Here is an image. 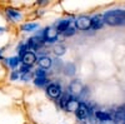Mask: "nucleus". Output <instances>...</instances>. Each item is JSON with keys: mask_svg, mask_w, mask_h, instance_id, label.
I'll use <instances>...</instances> for the list:
<instances>
[{"mask_svg": "<svg viewBox=\"0 0 125 124\" xmlns=\"http://www.w3.org/2000/svg\"><path fill=\"white\" fill-rule=\"evenodd\" d=\"M104 24L111 26L124 25L125 24V10H111L103 15Z\"/></svg>", "mask_w": 125, "mask_h": 124, "instance_id": "1", "label": "nucleus"}, {"mask_svg": "<svg viewBox=\"0 0 125 124\" xmlns=\"http://www.w3.org/2000/svg\"><path fill=\"white\" fill-rule=\"evenodd\" d=\"M46 94L51 99H59L62 95L60 84H58V83H51V84H49L46 88Z\"/></svg>", "mask_w": 125, "mask_h": 124, "instance_id": "2", "label": "nucleus"}, {"mask_svg": "<svg viewBox=\"0 0 125 124\" xmlns=\"http://www.w3.org/2000/svg\"><path fill=\"white\" fill-rule=\"evenodd\" d=\"M43 39L46 43H54L58 40V30L54 26H48L43 32Z\"/></svg>", "mask_w": 125, "mask_h": 124, "instance_id": "3", "label": "nucleus"}, {"mask_svg": "<svg viewBox=\"0 0 125 124\" xmlns=\"http://www.w3.org/2000/svg\"><path fill=\"white\" fill-rule=\"evenodd\" d=\"M75 28L79 30H88L91 28V18L81 15L75 20Z\"/></svg>", "mask_w": 125, "mask_h": 124, "instance_id": "4", "label": "nucleus"}, {"mask_svg": "<svg viewBox=\"0 0 125 124\" xmlns=\"http://www.w3.org/2000/svg\"><path fill=\"white\" fill-rule=\"evenodd\" d=\"M69 91L71 93V94L74 95H80L83 91H84V85H83V83L80 80H73L70 81L69 84Z\"/></svg>", "mask_w": 125, "mask_h": 124, "instance_id": "5", "label": "nucleus"}, {"mask_svg": "<svg viewBox=\"0 0 125 124\" xmlns=\"http://www.w3.org/2000/svg\"><path fill=\"white\" fill-rule=\"evenodd\" d=\"M20 60H21L23 65L25 67H33L35 63H36V55L35 53H31V51H28V53H25L21 58H20Z\"/></svg>", "mask_w": 125, "mask_h": 124, "instance_id": "6", "label": "nucleus"}, {"mask_svg": "<svg viewBox=\"0 0 125 124\" xmlns=\"http://www.w3.org/2000/svg\"><path fill=\"white\" fill-rule=\"evenodd\" d=\"M114 124H125V105H121L114 113Z\"/></svg>", "mask_w": 125, "mask_h": 124, "instance_id": "7", "label": "nucleus"}, {"mask_svg": "<svg viewBox=\"0 0 125 124\" xmlns=\"http://www.w3.org/2000/svg\"><path fill=\"white\" fill-rule=\"evenodd\" d=\"M38 65L40 67V69L43 70H48L53 67V59L48 55H43L38 59Z\"/></svg>", "mask_w": 125, "mask_h": 124, "instance_id": "8", "label": "nucleus"}, {"mask_svg": "<svg viewBox=\"0 0 125 124\" xmlns=\"http://www.w3.org/2000/svg\"><path fill=\"white\" fill-rule=\"evenodd\" d=\"M88 115H89V105L86 104V103L81 101L80 104H79L78 110H76V117L80 120H83V119H86Z\"/></svg>", "mask_w": 125, "mask_h": 124, "instance_id": "9", "label": "nucleus"}, {"mask_svg": "<svg viewBox=\"0 0 125 124\" xmlns=\"http://www.w3.org/2000/svg\"><path fill=\"white\" fill-rule=\"evenodd\" d=\"M26 43H28L29 48H31V49H39L44 45L45 41H44L43 36H33V38H30Z\"/></svg>", "mask_w": 125, "mask_h": 124, "instance_id": "10", "label": "nucleus"}, {"mask_svg": "<svg viewBox=\"0 0 125 124\" xmlns=\"http://www.w3.org/2000/svg\"><path fill=\"white\" fill-rule=\"evenodd\" d=\"M79 104H80V101H78L75 98H70L66 107H65V110L69 112V113H76V110L79 108Z\"/></svg>", "mask_w": 125, "mask_h": 124, "instance_id": "11", "label": "nucleus"}, {"mask_svg": "<svg viewBox=\"0 0 125 124\" xmlns=\"http://www.w3.org/2000/svg\"><path fill=\"white\" fill-rule=\"evenodd\" d=\"M95 118L99 122H106V120H111V114L104 110H98L95 112Z\"/></svg>", "mask_w": 125, "mask_h": 124, "instance_id": "12", "label": "nucleus"}, {"mask_svg": "<svg viewBox=\"0 0 125 124\" xmlns=\"http://www.w3.org/2000/svg\"><path fill=\"white\" fill-rule=\"evenodd\" d=\"M62 70H64V74L68 75V77H73L75 74V71H76V67L74 63H66L64 65V68H62Z\"/></svg>", "mask_w": 125, "mask_h": 124, "instance_id": "13", "label": "nucleus"}, {"mask_svg": "<svg viewBox=\"0 0 125 124\" xmlns=\"http://www.w3.org/2000/svg\"><path fill=\"white\" fill-rule=\"evenodd\" d=\"M103 25H104L103 16L95 15L94 18H91V28H93V29H100Z\"/></svg>", "mask_w": 125, "mask_h": 124, "instance_id": "14", "label": "nucleus"}, {"mask_svg": "<svg viewBox=\"0 0 125 124\" xmlns=\"http://www.w3.org/2000/svg\"><path fill=\"white\" fill-rule=\"evenodd\" d=\"M70 24H71L70 20H61V22L58 24V26H56L58 34H59V33H64L68 28H70Z\"/></svg>", "mask_w": 125, "mask_h": 124, "instance_id": "15", "label": "nucleus"}, {"mask_svg": "<svg viewBox=\"0 0 125 124\" xmlns=\"http://www.w3.org/2000/svg\"><path fill=\"white\" fill-rule=\"evenodd\" d=\"M6 15L11 20H19L20 18H21L20 11L19 10H15V9H6Z\"/></svg>", "mask_w": 125, "mask_h": 124, "instance_id": "16", "label": "nucleus"}, {"mask_svg": "<svg viewBox=\"0 0 125 124\" xmlns=\"http://www.w3.org/2000/svg\"><path fill=\"white\" fill-rule=\"evenodd\" d=\"M5 61H6V64H8L9 67L15 68V67L19 65V63H20L21 60H20V56H13V58H8Z\"/></svg>", "mask_w": 125, "mask_h": 124, "instance_id": "17", "label": "nucleus"}, {"mask_svg": "<svg viewBox=\"0 0 125 124\" xmlns=\"http://www.w3.org/2000/svg\"><path fill=\"white\" fill-rule=\"evenodd\" d=\"M70 98H71V97L68 95V94H62V95L59 98V105H60L62 109H65V107H66V104H68V101H69Z\"/></svg>", "mask_w": 125, "mask_h": 124, "instance_id": "18", "label": "nucleus"}, {"mask_svg": "<svg viewBox=\"0 0 125 124\" xmlns=\"http://www.w3.org/2000/svg\"><path fill=\"white\" fill-rule=\"evenodd\" d=\"M65 51H66L65 46H64V45H61V44H58V45L54 46V53L56 54V56L64 55V54H65Z\"/></svg>", "mask_w": 125, "mask_h": 124, "instance_id": "19", "label": "nucleus"}, {"mask_svg": "<svg viewBox=\"0 0 125 124\" xmlns=\"http://www.w3.org/2000/svg\"><path fill=\"white\" fill-rule=\"evenodd\" d=\"M38 28V24L36 23H28V24H24L21 26V30L23 32H33Z\"/></svg>", "mask_w": 125, "mask_h": 124, "instance_id": "20", "label": "nucleus"}, {"mask_svg": "<svg viewBox=\"0 0 125 124\" xmlns=\"http://www.w3.org/2000/svg\"><path fill=\"white\" fill-rule=\"evenodd\" d=\"M28 50H29V45L28 43H24V44H20L19 45V49H18V53H19V56L21 58L25 53H28Z\"/></svg>", "mask_w": 125, "mask_h": 124, "instance_id": "21", "label": "nucleus"}, {"mask_svg": "<svg viewBox=\"0 0 125 124\" xmlns=\"http://www.w3.org/2000/svg\"><path fill=\"white\" fill-rule=\"evenodd\" d=\"M46 83H48L46 78H35V80H34V84L38 85V87H43V85L46 84Z\"/></svg>", "mask_w": 125, "mask_h": 124, "instance_id": "22", "label": "nucleus"}, {"mask_svg": "<svg viewBox=\"0 0 125 124\" xmlns=\"http://www.w3.org/2000/svg\"><path fill=\"white\" fill-rule=\"evenodd\" d=\"M75 30H76L75 28H71V26H70V28H68L65 32H64V35H65V36H73V35L75 34Z\"/></svg>", "mask_w": 125, "mask_h": 124, "instance_id": "23", "label": "nucleus"}, {"mask_svg": "<svg viewBox=\"0 0 125 124\" xmlns=\"http://www.w3.org/2000/svg\"><path fill=\"white\" fill-rule=\"evenodd\" d=\"M31 78H33V71H28V73H25V74L21 75V80H24V81H28Z\"/></svg>", "mask_w": 125, "mask_h": 124, "instance_id": "24", "label": "nucleus"}, {"mask_svg": "<svg viewBox=\"0 0 125 124\" xmlns=\"http://www.w3.org/2000/svg\"><path fill=\"white\" fill-rule=\"evenodd\" d=\"M35 75H36V78H46V71H44L43 69H38Z\"/></svg>", "mask_w": 125, "mask_h": 124, "instance_id": "25", "label": "nucleus"}, {"mask_svg": "<svg viewBox=\"0 0 125 124\" xmlns=\"http://www.w3.org/2000/svg\"><path fill=\"white\" fill-rule=\"evenodd\" d=\"M20 73H23V74H25V73H28V71H30V68L29 67H25V65H23L21 68H20Z\"/></svg>", "mask_w": 125, "mask_h": 124, "instance_id": "26", "label": "nucleus"}, {"mask_svg": "<svg viewBox=\"0 0 125 124\" xmlns=\"http://www.w3.org/2000/svg\"><path fill=\"white\" fill-rule=\"evenodd\" d=\"M10 79H11V80H16V79H19V71H13V73H11V77H10Z\"/></svg>", "mask_w": 125, "mask_h": 124, "instance_id": "27", "label": "nucleus"}, {"mask_svg": "<svg viewBox=\"0 0 125 124\" xmlns=\"http://www.w3.org/2000/svg\"><path fill=\"white\" fill-rule=\"evenodd\" d=\"M53 61H55V68H56V69H60V68L62 67V63H61V60L56 59V60H53Z\"/></svg>", "mask_w": 125, "mask_h": 124, "instance_id": "28", "label": "nucleus"}, {"mask_svg": "<svg viewBox=\"0 0 125 124\" xmlns=\"http://www.w3.org/2000/svg\"><path fill=\"white\" fill-rule=\"evenodd\" d=\"M100 124H114V122L111 119V120H106V122H100Z\"/></svg>", "mask_w": 125, "mask_h": 124, "instance_id": "29", "label": "nucleus"}, {"mask_svg": "<svg viewBox=\"0 0 125 124\" xmlns=\"http://www.w3.org/2000/svg\"><path fill=\"white\" fill-rule=\"evenodd\" d=\"M4 30H5L4 28H0V32H4Z\"/></svg>", "mask_w": 125, "mask_h": 124, "instance_id": "30", "label": "nucleus"}, {"mask_svg": "<svg viewBox=\"0 0 125 124\" xmlns=\"http://www.w3.org/2000/svg\"><path fill=\"white\" fill-rule=\"evenodd\" d=\"M1 53H3V50H1V49H0V58H1Z\"/></svg>", "mask_w": 125, "mask_h": 124, "instance_id": "31", "label": "nucleus"}]
</instances>
